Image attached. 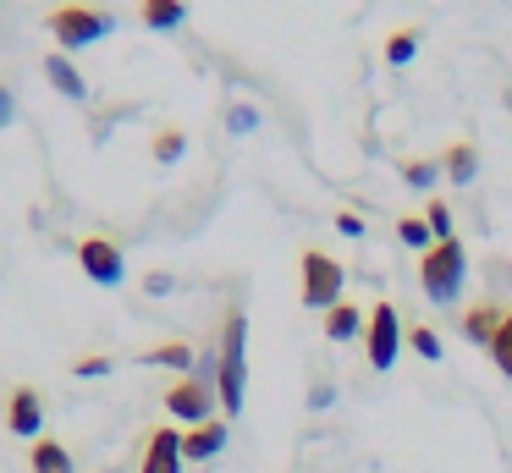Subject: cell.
I'll return each instance as SVG.
<instances>
[{
	"label": "cell",
	"instance_id": "6da1fadb",
	"mask_svg": "<svg viewBox=\"0 0 512 473\" xmlns=\"http://www.w3.org/2000/svg\"><path fill=\"white\" fill-rule=\"evenodd\" d=\"M248 325H243V308H226V325H221V352H215V391H221V413H243V396H248Z\"/></svg>",
	"mask_w": 512,
	"mask_h": 473
},
{
	"label": "cell",
	"instance_id": "7a4b0ae2",
	"mask_svg": "<svg viewBox=\"0 0 512 473\" xmlns=\"http://www.w3.org/2000/svg\"><path fill=\"white\" fill-rule=\"evenodd\" d=\"M463 286H468V253H463V242L441 237L435 248H424V259H419V292L430 297V303H452Z\"/></svg>",
	"mask_w": 512,
	"mask_h": 473
},
{
	"label": "cell",
	"instance_id": "3957f363",
	"mask_svg": "<svg viewBox=\"0 0 512 473\" xmlns=\"http://www.w3.org/2000/svg\"><path fill=\"white\" fill-rule=\"evenodd\" d=\"M45 22H50V33H56L61 55H67V50H89V44H100L105 33L116 28V17H111V11L89 6V0H67V6H56Z\"/></svg>",
	"mask_w": 512,
	"mask_h": 473
},
{
	"label": "cell",
	"instance_id": "277c9868",
	"mask_svg": "<svg viewBox=\"0 0 512 473\" xmlns=\"http://www.w3.org/2000/svg\"><path fill=\"white\" fill-rule=\"evenodd\" d=\"M215 407H221V391H215V358L204 352V369L182 374V380L166 391V413L188 418V424H210Z\"/></svg>",
	"mask_w": 512,
	"mask_h": 473
},
{
	"label": "cell",
	"instance_id": "5b68a950",
	"mask_svg": "<svg viewBox=\"0 0 512 473\" xmlns=\"http://www.w3.org/2000/svg\"><path fill=\"white\" fill-rule=\"evenodd\" d=\"M408 341V330H402V314H397V303H386L380 297L375 308H369V319H364V352H369V363H375L380 374L397 363V347Z\"/></svg>",
	"mask_w": 512,
	"mask_h": 473
},
{
	"label": "cell",
	"instance_id": "8992f818",
	"mask_svg": "<svg viewBox=\"0 0 512 473\" xmlns=\"http://www.w3.org/2000/svg\"><path fill=\"white\" fill-rule=\"evenodd\" d=\"M298 270H303V303H309V308H320V314H325V308H336V303H342L347 270L331 259V253L309 248V253H303V264H298Z\"/></svg>",
	"mask_w": 512,
	"mask_h": 473
},
{
	"label": "cell",
	"instance_id": "52a82bcc",
	"mask_svg": "<svg viewBox=\"0 0 512 473\" xmlns=\"http://www.w3.org/2000/svg\"><path fill=\"white\" fill-rule=\"evenodd\" d=\"M78 264H83V275H89L94 286H122V275H127V259H122V248H116L111 237H83L78 242Z\"/></svg>",
	"mask_w": 512,
	"mask_h": 473
},
{
	"label": "cell",
	"instance_id": "ba28073f",
	"mask_svg": "<svg viewBox=\"0 0 512 473\" xmlns=\"http://www.w3.org/2000/svg\"><path fill=\"white\" fill-rule=\"evenodd\" d=\"M182 435L171 424H160V429H149V440H144V462H138V473H182Z\"/></svg>",
	"mask_w": 512,
	"mask_h": 473
},
{
	"label": "cell",
	"instance_id": "9c48e42d",
	"mask_svg": "<svg viewBox=\"0 0 512 473\" xmlns=\"http://www.w3.org/2000/svg\"><path fill=\"white\" fill-rule=\"evenodd\" d=\"M39 424H45V396L34 385H17L12 402H6V429L12 435H39Z\"/></svg>",
	"mask_w": 512,
	"mask_h": 473
},
{
	"label": "cell",
	"instance_id": "30bf717a",
	"mask_svg": "<svg viewBox=\"0 0 512 473\" xmlns=\"http://www.w3.org/2000/svg\"><path fill=\"white\" fill-rule=\"evenodd\" d=\"M221 446H226V418H210V424H193L188 435H182V457H188V462H210Z\"/></svg>",
	"mask_w": 512,
	"mask_h": 473
},
{
	"label": "cell",
	"instance_id": "8fae6325",
	"mask_svg": "<svg viewBox=\"0 0 512 473\" xmlns=\"http://www.w3.org/2000/svg\"><path fill=\"white\" fill-rule=\"evenodd\" d=\"M138 17H144V28L171 33V28L188 22V6H182V0H138Z\"/></svg>",
	"mask_w": 512,
	"mask_h": 473
},
{
	"label": "cell",
	"instance_id": "7c38bea8",
	"mask_svg": "<svg viewBox=\"0 0 512 473\" xmlns=\"http://www.w3.org/2000/svg\"><path fill=\"white\" fill-rule=\"evenodd\" d=\"M45 77H50V88H56V94H67V99H83V72L78 66L67 61V55H45Z\"/></svg>",
	"mask_w": 512,
	"mask_h": 473
},
{
	"label": "cell",
	"instance_id": "4fadbf2b",
	"mask_svg": "<svg viewBox=\"0 0 512 473\" xmlns=\"http://www.w3.org/2000/svg\"><path fill=\"white\" fill-rule=\"evenodd\" d=\"M364 319H369V314H358V308L342 297L336 308H325V336H331V341H353L358 330H364Z\"/></svg>",
	"mask_w": 512,
	"mask_h": 473
},
{
	"label": "cell",
	"instance_id": "5bb4252c",
	"mask_svg": "<svg viewBox=\"0 0 512 473\" xmlns=\"http://www.w3.org/2000/svg\"><path fill=\"white\" fill-rule=\"evenodd\" d=\"M496 325H501V308H496V303H474V308L463 314V336H468V341H479V347H490Z\"/></svg>",
	"mask_w": 512,
	"mask_h": 473
},
{
	"label": "cell",
	"instance_id": "9a60e30c",
	"mask_svg": "<svg viewBox=\"0 0 512 473\" xmlns=\"http://www.w3.org/2000/svg\"><path fill=\"white\" fill-rule=\"evenodd\" d=\"M28 468H34V473H72V451L61 446V440H34Z\"/></svg>",
	"mask_w": 512,
	"mask_h": 473
},
{
	"label": "cell",
	"instance_id": "2e32d148",
	"mask_svg": "<svg viewBox=\"0 0 512 473\" xmlns=\"http://www.w3.org/2000/svg\"><path fill=\"white\" fill-rule=\"evenodd\" d=\"M441 165H446V176H452L457 187H468V182H474V171H479V154H474V143H452Z\"/></svg>",
	"mask_w": 512,
	"mask_h": 473
},
{
	"label": "cell",
	"instance_id": "e0dca14e",
	"mask_svg": "<svg viewBox=\"0 0 512 473\" xmlns=\"http://www.w3.org/2000/svg\"><path fill=\"white\" fill-rule=\"evenodd\" d=\"M138 363H166V369H193V347L188 341H166V347H144Z\"/></svg>",
	"mask_w": 512,
	"mask_h": 473
},
{
	"label": "cell",
	"instance_id": "ac0fdd59",
	"mask_svg": "<svg viewBox=\"0 0 512 473\" xmlns=\"http://www.w3.org/2000/svg\"><path fill=\"white\" fill-rule=\"evenodd\" d=\"M485 352H490V363H496V369L512 380V308L501 314V325H496V336H490V347H485Z\"/></svg>",
	"mask_w": 512,
	"mask_h": 473
},
{
	"label": "cell",
	"instance_id": "d6986e66",
	"mask_svg": "<svg viewBox=\"0 0 512 473\" xmlns=\"http://www.w3.org/2000/svg\"><path fill=\"white\" fill-rule=\"evenodd\" d=\"M182 149H188V132H182V127H160L155 132V160L160 165H177Z\"/></svg>",
	"mask_w": 512,
	"mask_h": 473
},
{
	"label": "cell",
	"instance_id": "ffe728a7",
	"mask_svg": "<svg viewBox=\"0 0 512 473\" xmlns=\"http://www.w3.org/2000/svg\"><path fill=\"white\" fill-rule=\"evenodd\" d=\"M397 237L408 242V248H419V253H424V242L435 248V231H430V220H419V215H402V220H397Z\"/></svg>",
	"mask_w": 512,
	"mask_h": 473
},
{
	"label": "cell",
	"instance_id": "44dd1931",
	"mask_svg": "<svg viewBox=\"0 0 512 473\" xmlns=\"http://www.w3.org/2000/svg\"><path fill=\"white\" fill-rule=\"evenodd\" d=\"M413 55H419V33H391L386 39V61L391 66H408Z\"/></svg>",
	"mask_w": 512,
	"mask_h": 473
},
{
	"label": "cell",
	"instance_id": "7402d4cb",
	"mask_svg": "<svg viewBox=\"0 0 512 473\" xmlns=\"http://www.w3.org/2000/svg\"><path fill=\"white\" fill-rule=\"evenodd\" d=\"M408 347L419 352V358H430V363L441 358V336H435L430 325H413V330H408Z\"/></svg>",
	"mask_w": 512,
	"mask_h": 473
},
{
	"label": "cell",
	"instance_id": "603a6c76",
	"mask_svg": "<svg viewBox=\"0 0 512 473\" xmlns=\"http://www.w3.org/2000/svg\"><path fill=\"white\" fill-rule=\"evenodd\" d=\"M424 220H430L435 242H441V237H452V209H446V204H424Z\"/></svg>",
	"mask_w": 512,
	"mask_h": 473
},
{
	"label": "cell",
	"instance_id": "cb8c5ba5",
	"mask_svg": "<svg viewBox=\"0 0 512 473\" xmlns=\"http://www.w3.org/2000/svg\"><path fill=\"white\" fill-rule=\"evenodd\" d=\"M402 182H408V187H430L435 182V165L430 160H408V165H402Z\"/></svg>",
	"mask_w": 512,
	"mask_h": 473
},
{
	"label": "cell",
	"instance_id": "d4e9b609",
	"mask_svg": "<svg viewBox=\"0 0 512 473\" xmlns=\"http://www.w3.org/2000/svg\"><path fill=\"white\" fill-rule=\"evenodd\" d=\"M72 374H78V380H100V374H111V358H100V352H94V358H78Z\"/></svg>",
	"mask_w": 512,
	"mask_h": 473
},
{
	"label": "cell",
	"instance_id": "484cf974",
	"mask_svg": "<svg viewBox=\"0 0 512 473\" xmlns=\"http://www.w3.org/2000/svg\"><path fill=\"white\" fill-rule=\"evenodd\" d=\"M6 121H12V94L0 88V127H6Z\"/></svg>",
	"mask_w": 512,
	"mask_h": 473
}]
</instances>
